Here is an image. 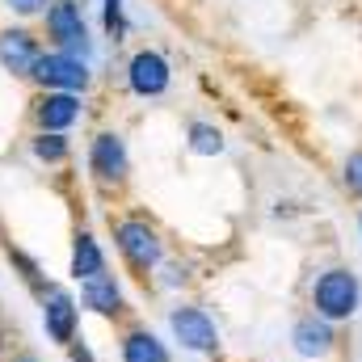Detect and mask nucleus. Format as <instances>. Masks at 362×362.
<instances>
[{"label": "nucleus", "mask_w": 362, "mask_h": 362, "mask_svg": "<svg viewBox=\"0 0 362 362\" xmlns=\"http://www.w3.org/2000/svg\"><path fill=\"white\" fill-rule=\"evenodd\" d=\"M189 148H194L198 156H219V152H223V135H219L211 122H194V127H189Z\"/></svg>", "instance_id": "nucleus-15"}, {"label": "nucleus", "mask_w": 362, "mask_h": 362, "mask_svg": "<svg viewBox=\"0 0 362 362\" xmlns=\"http://www.w3.org/2000/svg\"><path fill=\"white\" fill-rule=\"evenodd\" d=\"M34 156H38V160H64V156H68V139H64L59 131H42V135L34 139Z\"/></svg>", "instance_id": "nucleus-16"}, {"label": "nucleus", "mask_w": 362, "mask_h": 362, "mask_svg": "<svg viewBox=\"0 0 362 362\" xmlns=\"http://www.w3.org/2000/svg\"><path fill=\"white\" fill-rule=\"evenodd\" d=\"M105 30L114 38L122 34V0H105Z\"/></svg>", "instance_id": "nucleus-17"}, {"label": "nucleus", "mask_w": 362, "mask_h": 362, "mask_svg": "<svg viewBox=\"0 0 362 362\" xmlns=\"http://www.w3.org/2000/svg\"><path fill=\"white\" fill-rule=\"evenodd\" d=\"M47 30L64 47V55H76V51L85 55L89 51V30H85V17H81V8L72 0H59V4L47 8Z\"/></svg>", "instance_id": "nucleus-4"}, {"label": "nucleus", "mask_w": 362, "mask_h": 362, "mask_svg": "<svg viewBox=\"0 0 362 362\" xmlns=\"http://www.w3.org/2000/svg\"><path fill=\"white\" fill-rule=\"evenodd\" d=\"M42 320H47L51 341H59V346H72L76 341V299L68 291L51 286L42 295Z\"/></svg>", "instance_id": "nucleus-6"}, {"label": "nucleus", "mask_w": 362, "mask_h": 362, "mask_svg": "<svg viewBox=\"0 0 362 362\" xmlns=\"http://www.w3.org/2000/svg\"><path fill=\"white\" fill-rule=\"evenodd\" d=\"M169 325H173V333H177V341L185 346V350L215 354V346H219V333H215V320H211L202 308H173Z\"/></svg>", "instance_id": "nucleus-5"}, {"label": "nucleus", "mask_w": 362, "mask_h": 362, "mask_svg": "<svg viewBox=\"0 0 362 362\" xmlns=\"http://www.w3.org/2000/svg\"><path fill=\"white\" fill-rule=\"evenodd\" d=\"M13 362H38V358H34V354H17Z\"/></svg>", "instance_id": "nucleus-21"}, {"label": "nucleus", "mask_w": 362, "mask_h": 362, "mask_svg": "<svg viewBox=\"0 0 362 362\" xmlns=\"http://www.w3.org/2000/svg\"><path fill=\"white\" fill-rule=\"evenodd\" d=\"M333 325L325 320V316H303L299 325H295V350L303 354V358H325L329 350H333Z\"/></svg>", "instance_id": "nucleus-10"}, {"label": "nucleus", "mask_w": 362, "mask_h": 362, "mask_svg": "<svg viewBox=\"0 0 362 362\" xmlns=\"http://www.w3.org/2000/svg\"><path fill=\"white\" fill-rule=\"evenodd\" d=\"M81 295H85V308H93L97 316H118V312H122V291H118V282H114L110 274L85 278Z\"/></svg>", "instance_id": "nucleus-12"}, {"label": "nucleus", "mask_w": 362, "mask_h": 362, "mask_svg": "<svg viewBox=\"0 0 362 362\" xmlns=\"http://www.w3.org/2000/svg\"><path fill=\"white\" fill-rule=\"evenodd\" d=\"M38 85H47L51 93H76L89 85V68L85 59L76 55H64V51H51V55H38L34 72H30Z\"/></svg>", "instance_id": "nucleus-2"}, {"label": "nucleus", "mask_w": 362, "mask_h": 362, "mask_svg": "<svg viewBox=\"0 0 362 362\" xmlns=\"http://www.w3.org/2000/svg\"><path fill=\"white\" fill-rule=\"evenodd\" d=\"M93 173L101 181H122L127 177V148H122V139L118 135H97L93 139Z\"/></svg>", "instance_id": "nucleus-9"}, {"label": "nucleus", "mask_w": 362, "mask_h": 362, "mask_svg": "<svg viewBox=\"0 0 362 362\" xmlns=\"http://www.w3.org/2000/svg\"><path fill=\"white\" fill-rule=\"evenodd\" d=\"M47 4H51V0H8V8L21 13V17H30V13H47Z\"/></svg>", "instance_id": "nucleus-19"}, {"label": "nucleus", "mask_w": 362, "mask_h": 362, "mask_svg": "<svg viewBox=\"0 0 362 362\" xmlns=\"http://www.w3.org/2000/svg\"><path fill=\"white\" fill-rule=\"evenodd\" d=\"M0 341H4V329H0Z\"/></svg>", "instance_id": "nucleus-22"}, {"label": "nucleus", "mask_w": 362, "mask_h": 362, "mask_svg": "<svg viewBox=\"0 0 362 362\" xmlns=\"http://www.w3.org/2000/svg\"><path fill=\"white\" fill-rule=\"evenodd\" d=\"M72 274L85 282L93 274H105V257H101V249H97V240H93L89 232H81L76 236V249H72Z\"/></svg>", "instance_id": "nucleus-14"}, {"label": "nucleus", "mask_w": 362, "mask_h": 362, "mask_svg": "<svg viewBox=\"0 0 362 362\" xmlns=\"http://www.w3.org/2000/svg\"><path fill=\"white\" fill-rule=\"evenodd\" d=\"M38 42H34V34L30 30H4L0 34V64H4V72H13V76H30L34 72V64H38Z\"/></svg>", "instance_id": "nucleus-7"}, {"label": "nucleus", "mask_w": 362, "mask_h": 362, "mask_svg": "<svg viewBox=\"0 0 362 362\" xmlns=\"http://www.w3.org/2000/svg\"><path fill=\"white\" fill-rule=\"evenodd\" d=\"M68 358L72 362H93V354H89V346H76V341H72V346H68Z\"/></svg>", "instance_id": "nucleus-20"}, {"label": "nucleus", "mask_w": 362, "mask_h": 362, "mask_svg": "<svg viewBox=\"0 0 362 362\" xmlns=\"http://www.w3.org/2000/svg\"><path fill=\"white\" fill-rule=\"evenodd\" d=\"M346 185H350L354 194H362V152H354V156L346 160Z\"/></svg>", "instance_id": "nucleus-18"}, {"label": "nucleus", "mask_w": 362, "mask_h": 362, "mask_svg": "<svg viewBox=\"0 0 362 362\" xmlns=\"http://www.w3.org/2000/svg\"><path fill=\"white\" fill-rule=\"evenodd\" d=\"M81 118V97L76 93H47L38 101V122L42 131H64Z\"/></svg>", "instance_id": "nucleus-11"}, {"label": "nucleus", "mask_w": 362, "mask_h": 362, "mask_svg": "<svg viewBox=\"0 0 362 362\" xmlns=\"http://www.w3.org/2000/svg\"><path fill=\"white\" fill-rule=\"evenodd\" d=\"M312 303H316V316H325V320H350L358 312V278L350 270L320 274L316 291H312Z\"/></svg>", "instance_id": "nucleus-1"}, {"label": "nucleus", "mask_w": 362, "mask_h": 362, "mask_svg": "<svg viewBox=\"0 0 362 362\" xmlns=\"http://www.w3.org/2000/svg\"><path fill=\"white\" fill-rule=\"evenodd\" d=\"M114 240H118L122 257H127L135 270H152V266L165 257V245H160L156 228H148V223H139V219H122L118 232H114Z\"/></svg>", "instance_id": "nucleus-3"}, {"label": "nucleus", "mask_w": 362, "mask_h": 362, "mask_svg": "<svg viewBox=\"0 0 362 362\" xmlns=\"http://www.w3.org/2000/svg\"><path fill=\"white\" fill-rule=\"evenodd\" d=\"M122 362H169V350H165L152 333L135 329V333L122 337Z\"/></svg>", "instance_id": "nucleus-13"}, {"label": "nucleus", "mask_w": 362, "mask_h": 362, "mask_svg": "<svg viewBox=\"0 0 362 362\" xmlns=\"http://www.w3.org/2000/svg\"><path fill=\"white\" fill-rule=\"evenodd\" d=\"M127 81H131V89L139 93V97H156V93L169 89V64H165V55H156V51H139L135 59H131V68H127Z\"/></svg>", "instance_id": "nucleus-8"}]
</instances>
